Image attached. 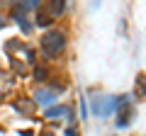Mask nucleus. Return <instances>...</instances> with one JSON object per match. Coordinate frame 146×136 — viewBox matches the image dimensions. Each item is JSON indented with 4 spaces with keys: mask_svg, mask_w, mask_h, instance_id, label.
I'll return each mask as SVG.
<instances>
[{
    "mask_svg": "<svg viewBox=\"0 0 146 136\" xmlns=\"http://www.w3.org/2000/svg\"><path fill=\"white\" fill-rule=\"evenodd\" d=\"M66 44H68V37L61 29H49L42 37V53L46 58H54V56H58V53H63Z\"/></svg>",
    "mask_w": 146,
    "mask_h": 136,
    "instance_id": "1",
    "label": "nucleus"
},
{
    "mask_svg": "<svg viewBox=\"0 0 146 136\" xmlns=\"http://www.w3.org/2000/svg\"><path fill=\"white\" fill-rule=\"evenodd\" d=\"M117 105H119V97H112V95H107V97H95L90 102V107H93V112L98 117H110L117 110Z\"/></svg>",
    "mask_w": 146,
    "mask_h": 136,
    "instance_id": "2",
    "label": "nucleus"
},
{
    "mask_svg": "<svg viewBox=\"0 0 146 136\" xmlns=\"http://www.w3.org/2000/svg\"><path fill=\"white\" fill-rule=\"evenodd\" d=\"M54 100H56V90H36L34 92V102L36 105H42V107H46L49 110V105H54Z\"/></svg>",
    "mask_w": 146,
    "mask_h": 136,
    "instance_id": "3",
    "label": "nucleus"
},
{
    "mask_svg": "<svg viewBox=\"0 0 146 136\" xmlns=\"http://www.w3.org/2000/svg\"><path fill=\"white\" fill-rule=\"evenodd\" d=\"M68 7V0H49V15L51 17H61Z\"/></svg>",
    "mask_w": 146,
    "mask_h": 136,
    "instance_id": "4",
    "label": "nucleus"
},
{
    "mask_svg": "<svg viewBox=\"0 0 146 136\" xmlns=\"http://www.w3.org/2000/svg\"><path fill=\"white\" fill-rule=\"evenodd\" d=\"M58 117H68L71 119V107L58 105V107H49L46 110V119H58Z\"/></svg>",
    "mask_w": 146,
    "mask_h": 136,
    "instance_id": "5",
    "label": "nucleus"
},
{
    "mask_svg": "<svg viewBox=\"0 0 146 136\" xmlns=\"http://www.w3.org/2000/svg\"><path fill=\"white\" fill-rule=\"evenodd\" d=\"M17 5L29 12V10H34V7H39V0H17Z\"/></svg>",
    "mask_w": 146,
    "mask_h": 136,
    "instance_id": "6",
    "label": "nucleus"
},
{
    "mask_svg": "<svg viewBox=\"0 0 146 136\" xmlns=\"http://www.w3.org/2000/svg\"><path fill=\"white\" fill-rule=\"evenodd\" d=\"M36 24H39V27H49V12L46 10L36 12Z\"/></svg>",
    "mask_w": 146,
    "mask_h": 136,
    "instance_id": "7",
    "label": "nucleus"
},
{
    "mask_svg": "<svg viewBox=\"0 0 146 136\" xmlns=\"http://www.w3.org/2000/svg\"><path fill=\"white\" fill-rule=\"evenodd\" d=\"M63 136H80V134H78V129H73V126H68V129L63 131Z\"/></svg>",
    "mask_w": 146,
    "mask_h": 136,
    "instance_id": "8",
    "label": "nucleus"
},
{
    "mask_svg": "<svg viewBox=\"0 0 146 136\" xmlns=\"http://www.w3.org/2000/svg\"><path fill=\"white\" fill-rule=\"evenodd\" d=\"M20 136H32V131H20Z\"/></svg>",
    "mask_w": 146,
    "mask_h": 136,
    "instance_id": "9",
    "label": "nucleus"
},
{
    "mask_svg": "<svg viewBox=\"0 0 146 136\" xmlns=\"http://www.w3.org/2000/svg\"><path fill=\"white\" fill-rule=\"evenodd\" d=\"M0 27H5V20H3V17H0Z\"/></svg>",
    "mask_w": 146,
    "mask_h": 136,
    "instance_id": "10",
    "label": "nucleus"
},
{
    "mask_svg": "<svg viewBox=\"0 0 146 136\" xmlns=\"http://www.w3.org/2000/svg\"><path fill=\"white\" fill-rule=\"evenodd\" d=\"M44 136H54V134H44Z\"/></svg>",
    "mask_w": 146,
    "mask_h": 136,
    "instance_id": "11",
    "label": "nucleus"
}]
</instances>
